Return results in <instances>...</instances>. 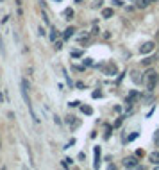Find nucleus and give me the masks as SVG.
<instances>
[{"label":"nucleus","instance_id":"obj_15","mask_svg":"<svg viewBox=\"0 0 159 170\" xmlns=\"http://www.w3.org/2000/svg\"><path fill=\"white\" fill-rule=\"evenodd\" d=\"M0 52H2V56H5V47H4V39L0 36Z\"/></svg>","mask_w":159,"mask_h":170},{"label":"nucleus","instance_id":"obj_28","mask_svg":"<svg viewBox=\"0 0 159 170\" xmlns=\"http://www.w3.org/2000/svg\"><path fill=\"white\" fill-rule=\"evenodd\" d=\"M150 2H157V0H150Z\"/></svg>","mask_w":159,"mask_h":170},{"label":"nucleus","instance_id":"obj_12","mask_svg":"<svg viewBox=\"0 0 159 170\" xmlns=\"http://www.w3.org/2000/svg\"><path fill=\"white\" fill-rule=\"evenodd\" d=\"M57 38H59V32H57V31H56V27H54V29L50 31V41H56Z\"/></svg>","mask_w":159,"mask_h":170},{"label":"nucleus","instance_id":"obj_4","mask_svg":"<svg viewBox=\"0 0 159 170\" xmlns=\"http://www.w3.org/2000/svg\"><path fill=\"white\" fill-rule=\"evenodd\" d=\"M154 48H156L154 41H147V43H143V45L139 47V52H141V54H150Z\"/></svg>","mask_w":159,"mask_h":170},{"label":"nucleus","instance_id":"obj_5","mask_svg":"<svg viewBox=\"0 0 159 170\" xmlns=\"http://www.w3.org/2000/svg\"><path fill=\"white\" fill-rule=\"evenodd\" d=\"M66 124H68V125H70V127H72V129H77V127H79V120H77V118H75V116H72V115H68V116H66Z\"/></svg>","mask_w":159,"mask_h":170},{"label":"nucleus","instance_id":"obj_26","mask_svg":"<svg viewBox=\"0 0 159 170\" xmlns=\"http://www.w3.org/2000/svg\"><path fill=\"white\" fill-rule=\"evenodd\" d=\"M54 122H56V124L59 125V124H61V118H59V116H54Z\"/></svg>","mask_w":159,"mask_h":170},{"label":"nucleus","instance_id":"obj_21","mask_svg":"<svg viewBox=\"0 0 159 170\" xmlns=\"http://www.w3.org/2000/svg\"><path fill=\"white\" fill-rule=\"evenodd\" d=\"M152 61H154L152 57H147V59H143V65H145V66H148V65H150Z\"/></svg>","mask_w":159,"mask_h":170},{"label":"nucleus","instance_id":"obj_7","mask_svg":"<svg viewBox=\"0 0 159 170\" xmlns=\"http://www.w3.org/2000/svg\"><path fill=\"white\" fill-rule=\"evenodd\" d=\"M93 152H95V163H93V167L99 168V165H100V147H95Z\"/></svg>","mask_w":159,"mask_h":170},{"label":"nucleus","instance_id":"obj_24","mask_svg":"<svg viewBox=\"0 0 159 170\" xmlns=\"http://www.w3.org/2000/svg\"><path fill=\"white\" fill-rule=\"evenodd\" d=\"M102 97V92H93V98H100Z\"/></svg>","mask_w":159,"mask_h":170},{"label":"nucleus","instance_id":"obj_22","mask_svg":"<svg viewBox=\"0 0 159 170\" xmlns=\"http://www.w3.org/2000/svg\"><path fill=\"white\" fill-rule=\"evenodd\" d=\"M154 142H156V145H159V131L154 132Z\"/></svg>","mask_w":159,"mask_h":170},{"label":"nucleus","instance_id":"obj_17","mask_svg":"<svg viewBox=\"0 0 159 170\" xmlns=\"http://www.w3.org/2000/svg\"><path fill=\"white\" fill-rule=\"evenodd\" d=\"M100 5H102V0H95V2L91 4V7H93V9H97V7H100Z\"/></svg>","mask_w":159,"mask_h":170},{"label":"nucleus","instance_id":"obj_18","mask_svg":"<svg viewBox=\"0 0 159 170\" xmlns=\"http://www.w3.org/2000/svg\"><path fill=\"white\" fill-rule=\"evenodd\" d=\"M54 48H56V50H61V48H63V43H61V41H54Z\"/></svg>","mask_w":159,"mask_h":170},{"label":"nucleus","instance_id":"obj_6","mask_svg":"<svg viewBox=\"0 0 159 170\" xmlns=\"http://www.w3.org/2000/svg\"><path fill=\"white\" fill-rule=\"evenodd\" d=\"M104 74H105V75H109V77L116 75V66H115V65H107V66L104 68Z\"/></svg>","mask_w":159,"mask_h":170},{"label":"nucleus","instance_id":"obj_20","mask_svg":"<svg viewBox=\"0 0 159 170\" xmlns=\"http://www.w3.org/2000/svg\"><path fill=\"white\" fill-rule=\"evenodd\" d=\"M82 56V50H73L72 52V57H80Z\"/></svg>","mask_w":159,"mask_h":170},{"label":"nucleus","instance_id":"obj_10","mask_svg":"<svg viewBox=\"0 0 159 170\" xmlns=\"http://www.w3.org/2000/svg\"><path fill=\"white\" fill-rule=\"evenodd\" d=\"M148 4H150V0H136V7H138V9L148 7Z\"/></svg>","mask_w":159,"mask_h":170},{"label":"nucleus","instance_id":"obj_3","mask_svg":"<svg viewBox=\"0 0 159 170\" xmlns=\"http://www.w3.org/2000/svg\"><path fill=\"white\" fill-rule=\"evenodd\" d=\"M138 98H139V93L136 92V90H132L131 93L127 95V100H125V104H127V108L131 109V106H132V104H134V102H136Z\"/></svg>","mask_w":159,"mask_h":170},{"label":"nucleus","instance_id":"obj_13","mask_svg":"<svg viewBox=\"0 0 159 170\" xmlns=\"http://www.w3.org/2000/svg\"><path fill=\"white\" fill-rule=\"evenodd\" d=\"M80 111H82L84 115H93V109H91L89 106H82V108H80Z\"/></svg>","mask_w":159,"mask_h":170},{"label":"nucleus","instance_id":"obj_2","mask_svg":"<svg viewBox=\"0 0 159 170\" xmlns=\"http://www.w3.org/2000/svg\"><path fill=\"white\" fill-rule=\"evenodd\" d=\"M123 167H127V168H141V165L138 161V156H127L123 159Z\"/></svg>","mask_w":159,"mask_h":170},{"label":"nucleus","instance_id":"obj_29","mask_svg":"<svg viewBox=\"0 0 159 170\" xmlns=\"http://www.w3.org/2000/svg\"><path fill=\"white\" fill-rule=\"evenodd\" d=\"M75 2H82V0H75Z\"/></svg>","mask_w":159,"mask_h":170},{"label":"nucleus","instance_id":"obj_14","mask_svg":"<svg viewBox=\"0 0 159 170\" xmlns=\"http://www.w3.org/2000/svg\"><path fill=\"white\" fill-rule=\"evenodd\" d=\"M64 16H66V20H70L72 16H73V9H72V7H68V9H64Z\"/></svg>","mask_w":159,"mask_h":170},{"label":"nucleus","instance_id":"obj_19","mask_svg":"<svg viewBox=\"0 0 159 170\" xmlns=\"http://www.w3.org/2000/svg\"><path fill=\"white\" fill-rule=\"evenodd\" d=\"M70 165H72V159H70V158L63 159V167H70Z\"/></svg>","mask_w":159,"mask_h":170},{"label":"nucleus","instance_id":"obj_27","mask_svg":"<svg viewBox=\"0 0 159 170\" xmlns=\"http://www.w3.org/2000/svg\"><path fill=\"white\" fill-rule=\"evenodd\" d=\"M2 102H4V97H2V93H0V104H2Z\"/></svg>","mask_w":159,"mask_h":170},{"label":"nucleus","instance_id":"obj_23","mask_svg":"<svg viewBox=\"0 0 159 170\" xmlns=\"http://www.w3.org/2000/svg\"><path fill=\"white\" fill-rule=\"evenodd\" d=\"M79 100H73V102H70V106H72V108H79Z\"/></svg>","mask_w":159,"mask_h":170},{"label":"nucleus","instance_id":"obj_30","mask_svg":"<svg viewBox=\"0 0 159 170\" xmlns=\"http://www.w3.org/2000/svg\"><path fill=\"white\" fill-rule=\"evenodd\" d=\"M57 2H61V0H57Z\"/></svg>","mask_w":159,"mask_h":170},{"label":"nucleus","instance_id":"obj_8","mask_svg":"<svg viewBox=\"0 0 159 170\" xmlns=\"http://www.w3.org/2000/svg\"><path fill=\"white\" fill-rule=\"evenodd\" d=\"M148 159H150L152 165H159V152H152V154L148 156Z\"/></svg>","mask_w":159,"mask_h":170},{"label":"nucleus","instance_id":"obj_1","mask_svg":"<svg viewBox=\"0 0 159 170\" xmlns=\"http://www.w3.org/2000/svg\"><path fill=\"white\" fill-rule=\"evenodd\" d=\"M145 84H147V88L150 92L156 88V84H157V72L156 70H147V74H145Z\"/></svg>","mask_w":159,"mask_h":170},{"label":"nucleus","instance_id":"obj_16","mask_svg":"<svg viewBox=\"0 0 159 170\" xmlns=\"http://www.w3.org/2000/svg\"><path fill=\"white\" fill-rule=\"evenodd\" d=\"M139 134L138 132H132V134H131V136H127V142H132V140H136V138H138Z\"/></svg>","mask_w":159,"mask_h":170},{"label":"nucleus","instance_id":"obj_9","mask_svg":"<svg viewBox=\"0 0 159 170\" xmlns=\"http://www.w3.org/2000/svg\"><path fill=\"white\" fill-rule=\"evenodd\" d=\"M73 32H75V29H73V27H68V29L63 32V38H64V39H70L72 36H73Z\"/></svg>","mask_w":159,"mask_h":170},{"label":"nucleus","instance_id":"obj_11","mask_svg":"<svg viewBox=\"0 0 159 170\" xmlns=\"http://www.w3.org/2000/svg\"><path fill=\"white\" fill-rule=\"evenodd\" d=\"M111 16H113V9H111V7L102 9V18H111Z\"/></svg>","mask_w":159,"mask_h":170},{"label":"nucleus","instance_id":"obj_25","mask_svg":"<svg viewBox=\"0 0 159 170\" xmlns=\"http://www.w3.org/2000/svg\"><path fill=\"white\" fill-rule=\"evenodd\" d=\"M84 65H86V66H91V65H93V63H91V59H89V57H88V59H84Z\"/></svg>","mask_w":159,"mask_h":170}]
</instances>
